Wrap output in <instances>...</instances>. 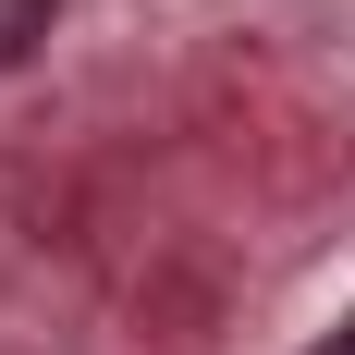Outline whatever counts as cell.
Instances as JSON below:
<instances>
[{
    "label": "cell",
    "mask_w": 355,
    "mask_h": 355,
    "mask_svg": "<svg viewBox=\"0 0 355 355\" xmlns=\"http://www.w3.org/2000/svg\"><path fill=\"white\" fill-rule=\"evenodd\" d=\"M37 37H49V0H0V73H12V62H25V49H37Z\"/></svg>",
    "instance_id": "cell-1"
},
{
    "label": "cell",
    "mask_w": 355,
    "mask_h": 355,
    "mask_svg": "<svg viewBox=\"0 0 355 355\" xmlns=\"http://www.w3.org/2000/svg\"><path fill=\"white\" fill-rule=\"evenodd\" d=\"M319 355H355V319H343V331H331V343H319Z\"/></svg>",
    "instance_id": "cell-2"
}]
</instances>
